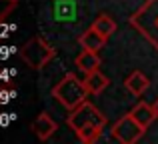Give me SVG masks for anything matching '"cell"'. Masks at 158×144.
I'll return each instance as SVG.
<instances>
[{
  "label": "cell",
  "instance_id": "277c9868",
  "mask_svg": "<svg viewBox=\"0 0 158 144\" xmlns=\"http://www.w3.org/2000/svg\"><path fill=\"white\" fill-rule=\"evenodd\" d=\"M54 54H56L54 48L42 38V36H34V38H30L26 44L20 46V58L30 68H34V70L44 68L54 58Z\"/></svg>",
  "mask_w": 158,
  "mask_h": 144
},
{
  "label": "cell",
  "instance_id": "52a82bcc",
  "mask_svg": "<svg viewBox=\"0 0 158 144\" xmlns=\"http://www.w3.org/2000/svg\"><path fill=\"white\" fill-rule=\"evenodd\" d=\"M106 40L104 36L100 34V32H96L92 26L88 28V30H84L80 36H78V44L82 46V50H92V52H98V50H102V46L106 44Z\"/></svg>",
  "mask_w": 158,
  "mask_h": 144
},
{
  "label": "cell",
  "instance_id": "7a4b0ae2",
  "mask_svg": "<svg viewBox=\"0 0 158 144\" xmlns=\"http://www.w3.org/2000/svg\"><path fill=\"white\" fill-rule=\"evenodd\" d=\"M88 94L90 92L86 88L84 80H80L76 74H66L52 88V98H56L66 110H74L76 106H80L88 98Z\"/></svg>",
  "mask_w": 158,
  "mask_h": 144
},
{
  "label": "cell",
  "instance_id": "8992f818",
  "mask_svg": "<svg viewBox=\"0 0 158 144\" xmlns=\"http://www.w3.org/2000/svg\"><path fill=\"white\" fill-rule=\"evenodd\" d=\"M32 132L36 134V136L40 138V140H48V138L52 136L54 132H56V122L50 118V114H46V112H40L38 116H36V120L32 122Z\"/></svg>",
  "mask_w": 158,
  "mask_h": 144
},
{
  "label": "cell",
  "instance_id": "4fadbf2b",
  "mask_svg": "<svg viewBox=\"0 0 158 144\" xmlns=\"http://www.w3.org/2000/svg\"><path fill=\"white\" fill-rule=\"evenodd\" d=\"M16 76H18V70H16V68H2V70H0V82H2V84H10L12 78H16Z\"/></svg>",
  "mask_w": 158,
  "mask_h": 144
},
{
  "label": "cell",
  "instance_id": "ba28073f",
  "mask_svg": "<svg viewBox=\"0 0 158 144\" xmlns=\"http://www.w3.org/2000/svg\"><path fill=\"white\" fill-rule=\"evenodd\" d=\"M130 114H132V118H134L140 126H144V128H148V126L158 118L156 112H154V106L146 104V102H138V104L130 110Z\"/></svg>",
  "mask_w": 158,
  "mask_h": 144
},
{
  "label": "cell",
  "instance_id": "9c48e42d",
  "mask_svg": "<svg viewBox=\"0 0 158 144\" xmlns=\"http://www.w3.org/2000/svg\"><path fill=\"white\" fill-rule=\"evenodd\" d=\"M74 64H76L78 70H82L84 74H88V72H94V70H98V68H100V56H98V52L82 50L80 54L76 56Z\"/></svg>",
  "mask_w": 158,
  "mask_h": 144
},
{
  "label": "cell",
  "instance_id": "6da1fadb",
  "mask_svg": "<svg viewBox=\"0 0 158 144\" xmlns=\"http://www.w3.org/2000/svg\"><path fill=\"white\" fill-rule=\"evenodd\" d=\"M66 124L70 126V130H74L78 136V140L84 144H92L100 138L102 130L106 126V116L96 108L94 104H90L88 100H84L80 106H76L74 110H70Z\"/></svg>",
  "mask_w": 158,
  "mask_h": 144
},
{
  "label": "cell",
  "instance_id": "7c38bea8",
  "mask_svg": "<svg viewBox=\"0 0 158 144\" xmlns=\"http://www.w3.org/2000/svg\"><path fill=\"white\" fill-rule=\"evenodd\" d=\"M92 28L96 32H100L104 38H110L116 32V22H114V18L108 16V14H98V18H94V22H92Z\"/></svg>",
  "mask_w": 158,
  "mask_h": 144
},
{
  "label": "cell",
  "instance_id": "5bb4252c",
  "mask_svg": "<svg viewBox=\"0 0 158 144\" xmlns=\"http://www.w3.org/2000/svg\"><path fill=\"white\" fill-rule=\"evenodd\" d=\"M16 4H18V0H0V20H2L8 12L14 10Z\"/></svg>",
  "mask_w": 158,
  "mask_h": 144
},
{
  "label": "cell",
  "instance_id": "5b68a950",
  "mask_svg": "<svg viewBox=\"0 0 158 144\" xmlns=\"http://www.w3.org/2000/svg\"><path fill=\"white\" fill-rule=\"evenodd\" d=\"M146 132L144 126H140L138 122L132 118V114H124L120 120L114 122L110 130V136L114 140H118L120 144H134L142 138V134Z\"/></svg>",
  "mask_w": 158,
  "mask_h": 144
},
{
  "label": "cell",
  "instance_id": "8fae6325",
  "mask_svg": "<svg viewBox=\"0 0 158 144\" xmlns=\"http://www.w3.org/2000/svg\"><path fill=\"white\" fill-rule=\"evenodd\" d=\"M84 84H86V88H88L90 94H100V92H104V90L108 88L110 80H108V78L100 70H94V72H88V74H86Z\"/></svg>",
  "mask_w": 158,
  "mask_h": 144
},
{
  "label": "cell",
  "instance_id": "9a60e30c",
  "mask_svg": "<svg viewBox=\"0 0 158 144\" xmlns=\"http://www.w3.org/2000/svg\"><path fill=\"white\" fill-rule=\"evenodd\" d=\"M14 30H16V24H4L0 20V38H8L10 32H14Z\"/></svg>",
  "mask_w": 158,
  "mask_h": 144
},
{
  "label": "cell",
  "instance_id": "3957f363",
  "mask_svg": "<svg viewBox=\"0 0 158 144\" xmlns=\"http://www.w3.org/2000/svg\"><path fill=\"white\" fill-rule=\"evenodd\" d=\"M128 24L134 26L158 50V0H146L128 18Z\"/></svg>",
  "mask_w": 158,
  "mask_h": 144
},
{
  "label": "cell",
  "instance_id": "2e32d148",
  "mask_svg": "<svg viewBox=\"0 0 158 144\" xmlns=\"http://www.w3.org/2000/svg\"><path fill=\"white\" fill-rule=\"evenodd\" d=\"M152 106H154V112H156V116H158V98H156V102H154Z\"/></svg>",
  "mask_w": 158,
  "mask_h": 144
},
{
  "label": "cell",
  "instance_id": "30bf717a",
  "mask_svg": "<svg viewBox=\"0 0 158 144\" xmlns=\"http://www.w3.org/2000/svg\"><path fill=\"white\" fill-rule=\"evenodd\" d=\"M124 86H126V90L130 94L140 96V94H144V92H146V88L150 86V80H148V78L144 76L140 70H134V72H130V76H126Z\"/></svg>",
  "mask_w": 158,
  "mask_h": 144
}]
</instances>
